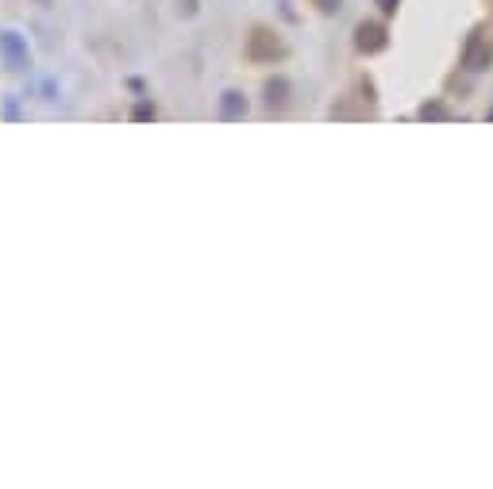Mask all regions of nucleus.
<instances>
[{"label": "nucleus", "mask_w": 493, "mask_h": 489, "mask_svg": "<svg viewBox=\"0 0 493 489\" xmlns=\"http://www.w3.org/2000/svg\"><path fill=\"white\" fill-rule=\"evenodd\" d=\"M0 58L12 73H24L31 65V54H27V43L16 31H0Z\"/></svg>", "instance_id": "f257e3e1"}, {"label": "nucleus", "mask_w": 493, "mask_h": 489, "mask_svg": "<svg viewBox=\"0 0 493 489\" xmlns=\"http://www.w3.org/2000/svg\"><path fill=\"white\" fill-rule=\"evenodd\" d=\"M224 112H227V116H235V112H239V100H235V93H227V100H224Z\"/></svg>", "instance_id": "f03ea898"}, {"label": "nucleus", "mask_w": 493, "mask_h": 489, "mask_svg": "<svg viewBox=\"0 0 493 489\" xmlns=\"http://www.w3.org/2000/svg\"><path fill=\"white\" fill-rule=\"evenodd\" d=\"M135 120H155V108H150V105H139V108H135Z\"/></svg>", "instance_id": "7ed1b4c3"}]
</instances>
